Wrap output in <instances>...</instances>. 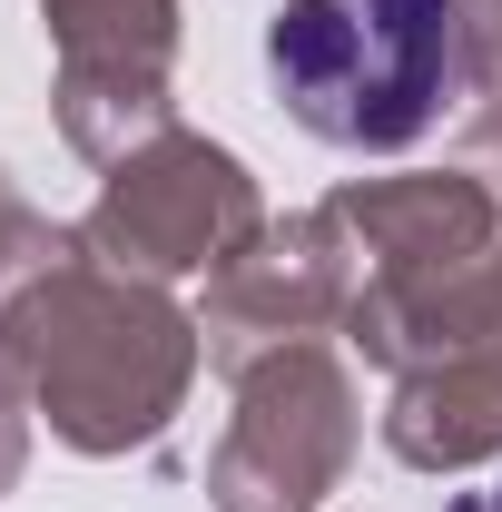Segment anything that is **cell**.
Wrapping results in <instances>:
<instances>
[{"label": "cell", "mask_w": 502, "mask_h": 512, "mask_svg": "<svg viewBox=\"0 0 502 512\" xmlns=\"http://www.w3.org/2000/svg\"><path fill=\"white\" fill-rule=\"evenodd\" d=\"M197 365H207V335L188 306L148 276L99 266L89 247H69L50 276H30L0 306V375L89 463L158 444L188 404Z\"/></svg>", "instance_id": "cell-1"}, {"label": "cell", "mask_w": 502, "mask_h": 512, "mask_svg": "<svg viewBox=\"0 0 502 512\" xmlns=\"http://www.w3.org/2000/svg\"><path fill=\"white\" fill-rule=\"evenodd\" d=\"M276 109L355 158H394L453 119L463 0H286L266 20Z\"/></svg>", "instance_id": "cell-2"}, {"label": "cell", "mask_w": 502, "mask_h": 512, "mask_svg": "<svg viewBox=\"0 0 502 512\" xmlns=\"http://www.w3.org/2000/svg\"><path fill=\"white\" fill-rule=\"evenodd\" d=\"M394 375L384 453L414 473H473L502 463V247L473 256L443 296H424L375 355Z\"/></svg>", "instance_id": "cell-3"}, {"label": "cell", "mask_w": 502, "mask_h": 512, "mask_svg": "<svg viewBox=\"0 0 502 512\" xmlns=\"http://www.w3.org/2000/svg\"><path fill=\"white\" fill-rule=\"evenodd\" d=\"M256 237H266V197H256L247 158L197 138V128H168V138L128 148L99 178V207L79 217V247L99 266H119V276H148V286L217 276Z\"/></svg>", "instance_id": "cell-4"}, {"label": "cell", "mask_w": 502, "mask_h": 512, "mask_svg": "<svg viewBox=\"0 0 502 512\" xmlns=\"http://www.w3.org/2000/svg\"><path fill=\"white\" fill-rule=\"evenodd\" d=\"M325 217L345 227V247L365 266L355 306H345V345L375 365L394 325L424 296H443L473 256L502 247V197L473 168H404V178H345L325 197Z\"/></svg>", "instance_id": "cell-5"}, {"label": "cell", "mask_w": 502, "mask_h": 512, "mask_svg": "<svg viewBox=\"0 0 502 512\" xmlns=\"http://www.w3.org/2000/svg\"><path fill=\"white\" fill-rule=\"evenodd\" d=\"M365 444V394L335 345H286L237 375V414L207 453L217 512H315Z\"/></svg>", "instance_id": "cell-6"}, {"label": "cell", "mask_w": 502, "mask_h": 512, "mask_svg": "<svg viewBox=\"0 0 502 512\" xmlns=\"http://www.w3.org/2000/svg\"><path fill=\"white\" fill-rule=\"evenodd\" d=\"M50 20V119L89 168L178 128V0H40Z\"/></svg>", "instance_id": "cell-7"}, {"label": "cell", "mask_w": 502, "mask_h": 512, "mask_svg": "<svg viewBox=\"0 0 502 512\" xmlns=\"http://www.w3.org/2000/svg\"><path fill=\"white\" fill-rule=\"evenodd\" d=\"M355 286H365V266H355L345 227H335L325 207H306V217H266V237L207 276V316H197L207 365L237 384L247 365L286 355V345H325V335H345Z\"/></svg>", "instance_id": "cell-8"}, {"label": "cell", "mask_w": 502, "mask_h": 512, "mask_svg": "<svg viewBox=\"0 0 502 512\" xmlns=\"http://www.w3.org/2000/svg\"><path fill=\"white\" fill-rule=\"evenodd\" d=\"M453 168L502 197V0H463V79H453Z\"/></svg>", "instance_id": "cell-9"}, {"label": "cell", "mask_w": 502, "mask_h": 512, "mask_svg": "<svg viewBox=\"0 0 502 512\" xmlns=\"http://www.w3.org/2000/svg\"><path fill=\"white\" fill-rule=\"evenodd\" d=\"M69 247H79V227H50V217H40L30 197L10 188V168H0V306H10V296H20L30 276H50Z\"/></svg>", "instance_id": "cell-10"}, {"label": "cell", "mask_w": 502, "mask_h": 512, "mask_svg": "<svg viewBox=\"0 0 502 512\" xmlns=\"http://www.w3.org/2000/svg\"><path fill=\"white\" fill-rule=\"evenodd\" d=\"M20 463H30V404H20V384L0 375V493L20 483Z\"/></svg>", "instance_id": "cell-11"}, {"label": "cell", "mask_w": 502, "mask_h": 512, "mask_svg": "<svg viewBox=\"0 0 502 512\" xmlns=\"http://www.w3.org/2000/svg\"><path fill=\"white\" fill-rule=\"evenodd\" d=\"M483 512H502V483H493V503H483Z\"/></svg>", "instance_id": "cell-12"}]
</instances>
